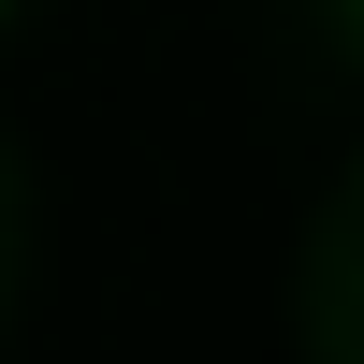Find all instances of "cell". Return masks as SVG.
<instances>
[{"mask_svg": "<svg viewBox=\"0 0 364 364\" xmlns=\"http://www.w3.org/2000/svg\"><path fill=\"white\" fill-rule=\"evenodd\" d=\"M336 15H350V29H364V0H336Z\"/></svg>", "mask_w": 364, "mask_h": 364, "instance_id": "cell-1", "label": "cell"}, {"mask_svg": "<svg viewBox=\"0 0 364 364\" xmlns=\"http://www.w3.org/2000/svg\"><path fill=\"white\" fill-rule=\"evenodd\" d=\"M0 29H15V0H0Z\"/></svg>", "mask_w": 364, "mask_h": 364, "instance_id": "cell-2", "label": "cell"}]
</instances>
